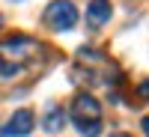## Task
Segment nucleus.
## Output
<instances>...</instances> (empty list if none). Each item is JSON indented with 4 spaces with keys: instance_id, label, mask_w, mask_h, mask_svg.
Listing matches in <instances>:
<instances>
[{
    "instance_id": "obj_5",
    "label": "nucleus",
    "mask_w": 149,
    "mask_h": 137,
    "mask_svg": "<svg viewBox=\"0 0 149 137\" xmlns=\"http://www.w3.org/2000/svg\"><path fill=\"white\" fill-rule=\"evenodd\" d=\"M63 125H66V110L60 107V104H51V107L45 110V116H42V128L54 134V131H60Z\"/></svg>"
},
{
    "instance_id": "obj_7",
    "label": "nucleus",
    "mask_w": 149,
    "mask_h": 137,
    "mask_svg": "<svg viewBox=\"0 0 149 137\" xmlns=\"http://www.w3.org/2000/svg\"><path fill=\"white\" fill-rule=\"evenodd\" d=\"M18 72H21V66H18V63H9V60H3V57H0V78H3V81L15 78Z\"/></svg>"
},
{
    "instance_id": "obj_3",
    "label": "nucleus",
    "mask_w": 149,
    "mask_h": 137,
    "mask_svg": "<svg viewBox=\"0 0 149 137\" xmlns=\"http://www.w3.org/2000/svg\"><path fill=\"white\" fill-rule=\"evenodd\" d=\"M72 116L74 122L78 119H102V104H98V98L90 95V92H78L72 102Z\"/></svg>"
},
{
    "instance_id": "obj_2",
    "label": "nucleus",
    "mask_w": 149,
    "mask_h": 137,
    "mask_svg": "<svg viewBox=\"0 0 149 137\" xmlns=\"http://www.w3.org/2000/svg\"><path fill=\"white\" fill-rule=\"evenodd\" d=\"M33 125H36V119H33V110H15V113L9 116V122L3 128H0V134L3 137H27L30 131H33Z\"/></svg>"
},
{
    "instance_id": "obj_1",
    "label": "nucleus",
    "mask_w": 149,
    "mask_h": 137,
    "mask_svg": "<svg viewBox=\"0 0 149 137\" xmlns=\"http://www.w3.org/2000/svg\"><path fill=\"white\" fill-rule=\"evenodd\" d=\"M42 18L51 30H72L78 24V9H74L72 0H51Z\"/></svg>"
},
{
    "instance_id": "obj_6",
    "label": "nucleus",
    "mask_w": 149,
    "mask_h": 137,
    "mask_svg": "<svg viewBox=\"0 0 149 137\" xmlns=\"http://www.w3.org/2000/svg\"><path fill=\"white\" fill-rule=\"evenodd\" d=\"M74 125H78V131L84 137H98L102 134V119H78Z\"/></svg>"
},
{
    "instance_id": "obj_9",
    "label": "nucleus",
    "mask_w": 149,
    "mask_h": 137,
    "mask_svg": "<svg viewBox=\"0 0 149 137\" xmlns=\"http://www.w3.org/2000/svg\"><path fill=\"white\" fill-rule=\"evenodd\" d=\"M0 24H3V15H0Z\"/></svg>"
},
{
    "instance_id": "obj_4",
    "label": "nucleus",
    "mask_w": 149,
    "mask_h": 137,
    "mask_svg": "<svg viewBox=\"0 0 149 137\" xmlns=\"http://www.w3.org/2000/svg\"><path fill=\"white\" fill-rule=\"evenodd\" d=\"M113 15V6H110V0H90V6H86V24H90L93 30L104 27Z\"/></svg>"
},
{
    "instance_id": "obj_8",
    "label": "nucleus",
    "mask_w": 149,
    "mask_h": 137,
    "mask_svg": "<svg viewBox=\"0 0 149 137\" xmlns=\"http://www.w3.org/2000/svg\"><path fill=\"white\" fill-rule=\"evenodd\" d=\"M110 137H131V134H110Z\"/></svg>"
}]
</instances>
